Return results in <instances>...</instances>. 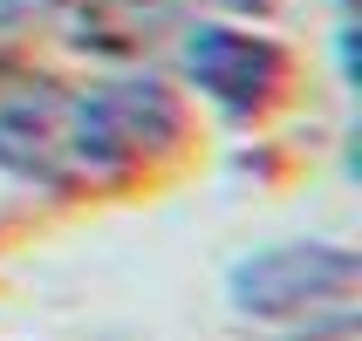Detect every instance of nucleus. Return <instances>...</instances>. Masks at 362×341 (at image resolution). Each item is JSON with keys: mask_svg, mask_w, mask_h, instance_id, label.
<instances>
[{"mask_svg": "<svg viewBox=\"0 0 362 341\" xmlns=\"http://www.w3.org/2000/svg\"><path fill=\"white\" fill-rule=\"evenodd\" d=\"M356 294H362V260L328 239L267 246V253H246L226 273L233 314H246L260 328H294V335H349Z\"/></svg>", "mask_w": 362, "mask_h": 341, "instance_id": "nucleus-1", "label": "nucleus"}, {"mask_svg": "<svg viewBox=\"0 0 362 341\" xmlns=\"http://www.w3.org/2000/svg\"><path fill=\"white\" fill-rule=\"evenodd\" d=\"M185 137V109L158 76H110L76 89V164L82 184H117L144 164L171 157Z\"/></svg>", "mask_w": 362, "mask_h": 341, "instance_id": "nucleus-2", "label": "nucleus"}, {"mask_svg": "<svg viewBox=\"0 0 362 341\" xmlns=\"http://www.w3.org/2000/svg\"><path fill=\"white\" fill-rule=\"evenodd\" d=\"M0 171L35 191H82L76 89H62L41 68L0 61Z\"/></svg>", "mask_w": 362, "mask_h": 341, "instance_id": "nucleus-3", "label": "nucleus"}, {"mask_svg": "<svg viewBox=\"0 0 362 341\" xmlns=\"http://www.w3.org/2000/svg\"><path fill=\"white\" fill-rule=\"evenodd\" d=\"M185 76L199 82V96H212L226 116H253L281 96L287 61L267 35L246 28H192L185 35Z\"/></svg>", "mask_w": 362, "mask_h": 341, "instance_id": "nucleus-4", "label": "nucleus"}, {"mask_svg": "<svg viewBox=\"0 0 362 341\" xmlns=\"http://www.w3.org/2000/svg\"><path fill=\"white\" fill-rule=\"evenodd\" d=\"M69 35L82 48H144L178 20V0H69Z\"/></svg>", "mask_w": 362, "mask_h": 341, "instance_id": "nucleus-5", "label": "nucleus"}, {"mask_svg": "<svg viewBox=\"0 0 362 341\" xmlns=\"http://www.w3.org/2000/svg\"><path fill=\"white\" fill-rule=\"evenodd\" d=\"M219 7H233V14H267V0H219Z\"/></svg>", "mask_w": 362, "mask_h": 341, "instance_id": "nucleus-6", "label": "nucleus"}]
</instances>
